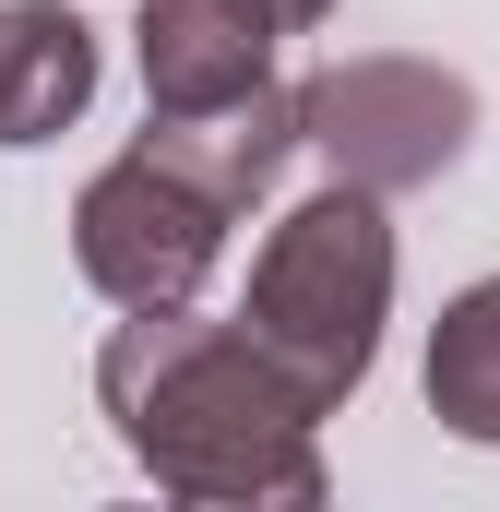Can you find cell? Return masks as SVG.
Returning a JSON list of instances; mask_svg holds the SVG:
<instances>
[{
	"label": "cell",
	"mask_w": 500,
	"mask_h": 512,
	"mask_svg": "<svg viewBox=\"0 0 500 512\" xmlns=\"http://www.w3.org/2000/svg\"><path fill=\"white\" fill-rule=\"evenodd\" d=\"M286 143H298V96L262 72L250 96H215V108H155L131 155H155L167 179H191L203 203H227V215H239V203H262V191H274Z\"/></svg>",
	"instance_id": "5"
},
{
	"label": "cell",
	"mask_w": 500,
	"mask_h": 512,
	"mask_svg": "<svg viewBox=\"0 0 500 512\" xmlns=\"http://www.w3.org/2000/svg\"><path fill=\"white\" fill-rule=\"evenodd\" d=\"M96 96V24L60 0H0V143H48Z\"/></svg>",
	"instance_id": "7"
},
{
	"label": "cell",
	"mask_w": 500,
	"mask_h": 512,
	"mask_svg": "<svg viewBox=\"0 0 500 512\" xmlns=\"http://www.w3.org/2000/svg\"><path fill=\"white\" fill-rule=\"evenodd\" d=\"M429 405L465 441H500V274L441 310V334H429Z\"/></svg>",
	"instance_id": "8"
},
{
	"label": "cell",
	"mask_w": 500,
	"mask_h": 512,
	"mask_svg": "<svg viewBox=\"0 0 500 512\" xmlns=\"http://www.w3.org/2000/svg\"><path fill=\"white\" fill-rule=\"evenodd\" d=\"M465 120H477V96L453 72H429V60H346V72H322L298 96V143H322L334 179H358V191L441 179L465 155Z\"/></svg>",
	"instance_id": "3"
},
{
	"label": "cell",
	"mask_w": 500,
	"mask_h": 512,
	"mask_svg": "<svg viewBox=\"0 0 500 512\" xmlns=\"http://www.w3.org/2000/svg\"><path fill=\"white\" fill-rule=\"evenodd\" d=\"M215 239H227V203H203L191 179H167L155 155H120L84 215H72V251L84 274L120 298V310H179L203 274H215Z\"/></svg>",
	"instance_id": "4"
},
{
	"label": "cell",
	"mask_w": 500,
	"mask_h": 512,
	"mask_svg": "<svg viewBox=\"0 0 500 512\" xmlns=\"http://www.w3.org/2000/svg\"><path fill=\"white\" fill-rule=\"evenodd\" d=\"M274 12H286V24H322V0H274Z\"/></svg>",
	"instance_id": "9"
},
{
	"label": "cell",
	"mask_w": 500,
	"mask_h": 512,
	"mask_svg": "<svg viewBox=\"0 0 500 512\" xmlns=\"http://www.w3.org/2000/svg\"><path fill=\"white\" fill-rule=\"evenodd\" d=\"M274 0H143V96L155 108H215L250 96L274 60Z\"/></svg>",
	"instance_id": "6"
},
{
	"label": "cell",
	"mask_w": 500,
	"mask_h": 512,
	"mask_svg": "<svg viewBox=\"0 0 500 512\" xmlns=\"http://www.w3.org/2000/svg\"><path fill=\"white\" fill-rule=\"evenodd\" d=\"M120 441L179 489V501H322L310 465V405L298 382L250 346L239 322H179L143 310L96 358Z\"/></svg>",
	"instance_id": "1"
},
{
	"label": "cell",
	"mask_w": 500,
	"mask_h": 512,
	"mask_svg": "<svg viewBox=\"0 0 500 512\" xmlns=\"http://www.w3.org/2000/svg\"><path fill=\"white\" fill-rule=\"evenodd\" d=\"M381 310H393V227H381V191H322V203H298L262 262H250V310L239 334L298 382V405L322 417L334 393H358L381 346Z\"/></svg>",
	"instance_id": "2"
}]
</instances>
